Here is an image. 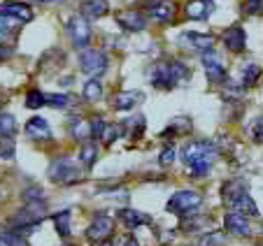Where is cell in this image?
Returning <instances> with one entry per match:
<instances>
[{
    "label": "cell",
    "instance_id": "1",
    "mask_svg": "<svg viewBox=\"0 0 263 246\" xmlns=\"http://www.w3.org/2000/svg\"><path fill=\"white\" fill-rule=\"evenodd\" d=\"M182 158L194 177H205L212 168V162L217 160V147L205 139H194V142L184 144Z\"/></svg>",
    "mask_w": 263,
    "mask_h": 246
},
{
    "label": "cell",
    "instance_id": "2",
    "mask_svg": "<svg viewBox=\"0 0 263 246\" xmlns=\"http://www.w3.org/2000/svg\"><path fill=\"white\" fill-rule=\"evenodd\" d=\"M189 77V68L182 60H161L149 68V81L161 91H170Z\"/></svg>",
    "mask_w": 263,
    "mask_h": 246
},
{
    "label": "cell",
    "instance_id": "3",
    "mask_svg": "<svg viewBox=\"0 0 263 246\" xmlns=\"http://www.w3.org/2000/svg\"><path fill=\"white\" fill-rule=\"evenodd\" d=\"M49 179L59 186H74L82 181V168L74 165L70 158H59L49 165Z\"/></svg>",
    "mask_w": 263,
    "mask_h": 246
},
{
    "label": "cell",
    "instance_id": "4",
    "mask_svg": "<svg viewBox=\"0 0 263 246\" xmlns=\"http://www.w3.org/2000/svg\"><path fill=\"white\" fill-rule=\"evenodd\" d=\"M200 202H203L200 193H196V191H177L168 200L165 209L173 212V214H191V212H196V209L200 207Z\"/></svg>",
    "mask_w": 263,
    "mask_h": 246
},
{
    "label": "cell",
    "instance_id": "5",
    "mask_svg": "<svg viewBox=\"0 0 263 246\" xmlns=\"http://www.w3.org/2000/svg\"><path fill=\"white\" fill-rule=\"evenodd\" d=\"M142 14H144V19H152L156 24H168V21L175 19L177 7L170 0H152V3H144Z\"/></svg>",
    "mask_w": 263,
    "mask_h": 246
},
{
    "label": "cell",
    "instance_id": "6",
    "mask_svg": "<svg viewBox=\"0 0 263 246\" xmlns=\"http://www.w3.org/2000/svg\"><path fill=\"white\" fill-rule=\"evenodd\" d=\"M68 33L77 49H86V45H89V39H91V26H89V21H86V16H82V14L70 16Z\"/></svg>",
    "mask_w": 263,
    "mask_h": 246
},
{
    "label": "cell",
    "instance_id": "7",
    "mask_svg": "<svg viewBox=\"0 0 263 246\" xmlns=\"http://www.w3.org/2000/svg\"><path fill=\"white\" fill-rule=\"evenodd\" d=\"M80 68L86 74L96 77V74H103L107 70V56L98 49H82L80 54Z\"/></svg>",
    "mask_w": 263,
    "mask_h": 246
},
{
    "label": "cell",
    "instance_id": "8",
    "mask_svg": "<svg viewBox=\"0 0 263 246\" xmlns=\"http://www.w3.org/2000/svg\"><path fill=\"white\" fill-rule=\"evenodd\" d=\"M117 24H119L124 30H128V33H142L144 26H147V19H144L142 10L128 7V10L117 12Z\"/></svg>",
    "mask_w": 263,
    "mask_h": 246
},
{
    "label": "cell",
    "instance_id": "9",
    "mask_svg": "<svg viewBox=\"0 0 263 246\" xmlns=\"http://www.w3.org/2000/svg\"><path fill=\"white\" fill-rule=\"evenodd\" d=\"M203 68H205V72H208V79L210 81H214V84H223V81L229 79L221 58H219V54H214L212 49L203 51Z\"/></svg>",
    "mask_w": 263,
    "mask_h": 246
},
{
    "label": "cell",
    "instance_id": "10",
    "mask_svg": "<svg viewBox=\"0 0 263 246\" xmlns=\"http://www.w3.org/2000/svg\"><path fill=\"white\" fill-rule=\"evenodd\" d=\"M112 230H115V221H112V218L96 216L93 223L86 228V239L89 241H103V239H107V237L112 235Z\"/></svg>",
    "mask_w": 263,
    "mask_h": 246
},
{
    "label": "cell",
    "instance_id": "11",
    "mask_svg": "<svg viewBox=\"0 0 263 246\" xmlns=\"http://www.w3.org/2000/svg\"><path fill=\"white\" fill-rule=\"evenodd\" d=\"M221 42L226 45L229 51L240 54V51H245V47H247V35H245V30L240 28V26H231V28L223 30Z\"/></svg>",
    "mask_w": 263,
    "mask_h": 246
},
{
    "label": "cell",
    "instance_id": "12",
    "mask_svg": "<svg viewBox=\"0 0 263 246\" xmlns=\"http://www.w3.org/2000/svg\"><path fill=\"white\" fill-rule=\"evenodd\" d=\"M0 14L7 16V19H16V21H30L33 19V10L26 3H19V0H7L0 5Z\"/></svg>",
    "mask_w": 263,
    "mask_h": 246
},
{
    "label": "cell",
    "instance_id": "13",
    "mask_svg": "<svg viewBox=\"0 0 263 246\" xmlns=\"http://www.w3.org/2000/svg\"><path fill=\"white\" fill-rule=\"evenodd\" d=\"M212 10H214V0H189V3L184 5V14L194 21L208 19Z\"/></svg>",
    "mask_w": 263,
    "mask_h": 246
},
{
    "label": "cell",
    "instance_id": "14",
    "mask_svg": "<svg viewBox=\"0 0 263 246\" xmlns=\"http://www.w3.org/2000/svg\"><path fill=\"white\" fill-rule=\"evenodd\" d=\"M223 225H226L229 232H233V235H238V237H247L249 232H252L247 216H242V214H238V212L226 214V216H223Z\"/></svg>",
    "mask_w": 263,
    "mask_h": 246
},
{
    "label": "cell",
    "instance_id": "15",
    "mask_svg": "<svg viewBox=\"0 0 263 246\" xmlns=\"http://www.w3.org/2000/svg\"><path fill=\"white\" fill-rule=\"evenodd\" d=\"M182 42L194 51H210L214 47V37L208 33H184Z\"/></svg>",
    "mask_w": 263,
    "mask_h": 246
},
{
    "label": "cell",
    "instance_id": "16",
    "mask_svg": "<svg viewBox=\"0 0 263 246\" xmlns=\"http://www.w3.org/2000/svg\"><path fill=\"white\" fill-rule=\"evenodd\" d=\"M109 12V3L107 0H82L80 3V14L89 16V19H100Z\"/></svg>",
    "mask_w": 263,
    "mask_h": 246
},
{
    "label": "cell",
    "instance_id": "17",
    "mask_svg": "<svg viewBox=\"0 0 263 246\" xmlns=\"http://www.w3.org/2000/svg\"><path fill=\"white\" fill-rule=\"evenodd\" d=\"M26 135H28L30 139H49L51 128L42 116H33L28 123H26Z\"/></svg>",
    "mask_w": 263,
    "mask_h": 246
},
{
    "label": "cell",
    "instance_id": "18",
    "mask_svg": "<svg viewBox=\"0 0 263 246\" xmlns=\"http://www.w3.org/2000/svg\"><path fill=\"white\" fill-rule=\"evenodd\" d=\"M229 207H231V212H238V214H242V216H258V207H256V202L252 200L249 193L238 195Z\"/></svg>",
    "mask_w": 263,
    "mask_h": 246
},
{
    "label": "cell",
    "instance_id": "19",
    "mask_svg": "<svg viewBox=\"0 0 263 246\" xmlns=\"http://www.w3.org/2000/svg\"><path fill=\"white\" fill-rule=\"evenodd\" d=\"M144 95L140 93V91H121V93L115 95V109H119V112H128V109H133L135 105L142 102Z\"/></svg>",
    "mask_w": 263,
    "mask_h": 246
},
{
    "label": "cell",
    "instance_id": "20",
    "mask_svg": "<svg viewBox=\"0 0 263 246\" xmlns=\"http://www.w3.org/2000/svg\"><path fill=\"white\" fill-rule=\"evenodd\" d=\"M119 221L124 223L126 228H140V225H147L152 218L147 214L138 212V209H119Z\"/></svg>",
    "mask_w": 263,
    "mask_h": 246
},
{
    "label": "cell",
    "instance_id": "21",
    "mask_svg": "<svg viewBox=\"0 0 263 246\" xmlns=\"http://www.w3.org/2000/svg\"><path fill=\"white\" fill-rule=\"evenodd\" d=\"M242 193H247V183L242 181V179H233V181H226L221 188V197L226 204H231V202L235 200L238 195H242Z\"/></svg>",
    "mask_w": 263,
    "mask_h": 246
},
{
    "label": "cell",
    "instance_id": "22",
    "mask_svg": "<svg viewBox=\"0 0 263 246\" xmlns=\"http://www.w3.org/2000/svg\"><path fill=\"white\" fill-rule=\"evenodd\" d=\"M258 77H261V68L254 63H247L242 68V77H240V86L242 89H247V86H254L258 81Z\"/></svg>",
    "mask_w": 263,
    "mask_h": 246
},
{
    "label": "cell",
    "instance_id": "23",
    "mask_svg": "<svg viewBox=\"0 0 263 246\" xmlns=\"http://www.w3.org/2000/svg\"><path fill=\"white\" fill-rule=\"evenodd\" d=\"M77 100L72 98V95L68 93H49L45 95V105H49V107H56V109H65L70 107V105H74Z\"/></svg>",
    "mask_w": 263,
    "mask_h": 246
},
{
    "label": "cell",
    "instance_id": "24",
    "mask_svg": "<svg viewBox=\"0 0 263 246\" xmlns=\"http://www.w3.org/2000/svg\"><path fill=\"white\" fill-rule=\"evenodd\" d=\"M96 158H98V147L91 142H84L80 147V162L84 165V168H93Z\"/></svg>",
    "mask_w": 263,
    "mask_h": 246
},
{
    "label": "cell",
    "instance_id": "25",
    "mask_svg": "<svg viewBox=\"0 0 263 246\" xmlns=\"http://www.w3.org/2000/svg\"><path fill=\"white\" fill-rule=\"evenodd\" d=\"M70 135H72L74 139H89L91 137V123L89 121H82V118H77V121L70 123Z\"/></svg>",
    "mask_w": 263,
    "mask_h": 246
},
{
    "label": "cell",
    "instance_id": "26",
    "mask_svg": "<svg viewBox=\"0 0 263 246\" xmlns=\"http://www.w3.org/2000/svg\"><path fill=\"white\" fill-rule=\"evenodd\" d=\"M189 128H191V121L189 118H175L173 123L168 126V130H163L161 133V137H170V135H182V133H189Z\"/></svg>",
    "mask_w": 263,
    "mask_h": 246
},
{
    "label": "cell",
    "instance_id": "27",
    "mask_svg": "<svg viewBox=\"0 0 263 246\" xmlns=\"http://www.w3.org/2000/svg\"><path fill=\"white\" fill-rule=\"evenodd\" d=\"M54 228L56 232H59L63 239H68L70 237V212H59L54 216Z\"/></svg>",
    "mask_w": 263,
    "mask_h": 246
},
{
    "label": "cell",
    "instance_id": "28",
    "mask_svg": "<svg viewBox=\"0 0 263 246\" xmlns=\"http://www.w3.org/2000/svg\"><path fill=\"white\" fill-rule=\"evenodd\" d=\"M16 133V118L12 114H0V137H12Z\"/></svg>",
    "mask_w": 263,
    "mask_h": 246
},
{
    "label": "cell",
    "instance_id": "29",
    "mask_svg": "<svg viewBox=\"0 0 263 246\" xmlns=\"http://www.w3.org/2000/svg\"><path fill=\"white\" fill-rule=\"evenodd\" d=\"M100 95H103V84H100V79H89L84 84V98L86 100H100Z\"/></svg>",
    "mask_w": 263,
    "mask_h": 246
},
{
    "label": "cell",
    "instance_id": "30",
    "mask_svg": "<svg viewBox=\"0 0 263 246\" xmlns=\"http://www.w3.org/2000/svg\"><path fill=\"white\" fill-rule=\"evenodd\" d=\"M45 105V93H40L37 89H30L26 93V107L28 109H40Z\"/></svg>",
    "mask_w": 263,
    "mask_h": 246
},
{
    "label": "cell",
    "instance_id": "31",
    "mask_svg": "<svg viewBox=\"0 0 263 246\" xmlns=\"http://www.w3.org/2000/svg\"><path fill=\"white\" fill-rule=\"evenodd\" d=\"M119 135H121V128L117 126V123H105V130H103V135H100V139H103V144L109 147Z\"/></svg>",
    "mask_w": 263,
    "mask_h": 246
},
{
    "label": "cell",
    "instance_id": "32",
    "mask_svg": "<svg viewBox=\"0 0 263 246\" xmlns=\"http://www.w3.org/2000/svg\"><path fill=\"white\" fill-rule=\"evenodd\" d=\"M242 12L247 16L263 14V0H245V3H242Z\"/></svg>",
    "mask_w": 263,
    "mask_h": 246
},
{
    "label": "cell",
    "instance_id": "33",
    "mask_svg": "<svg viewBox=\"0 0 263 246\" xmlns=\"http://www.w3.org/2000/svg\"><path fill=\"white\" fill-rule=\"evenodd\" d=\"M0 239H3V244H5V246H28V241H26V237L16 235V232H12V230H7L5 235L0 237Z\"/></svg>",
    "mask_w": 263,
    "mask_h": 246
},
{
    "label": "cell",
    "instance_id": "34",
    "mask_svg": "<svg viewBox=\"0 0 263 246\" xmlns=\"http://www.w3.org/2000/svg\"><path fill=\"white\" fill-rule=\"evenodd\" d=\"M223 244V235L221 232H208L198 239V246H221Z\"/></svg>",
    "mask_w": 263,
    "mask_h": 246
},
{
    "label": "cell",
    "instance_id": "35",
    "mask_svg": "<svg viewBox=\"0 0 263 246\" xmlns=\"http://www.w3.org/2000/svg\"><path fill=\"white\" fill-rule=\"evenodd\" d=\"M0 158H5V160L14 158V142H12V137H0Z\"/></svg>",
    "mask_w": 263,
    "mask_h": 246
},
{
    "label": "cell",
    "instance_id": "36",
    "mask_svg": "<svg viewBox=\"0 0 263 246\" xmlns=\"http://www.w3.org/2000/svg\"><path fill=\"white\" fill-rule=\"evenodd\" d=\"M249 133H252V139L258 144H263V116L254 118L252 126H249Z\"/></svg>",
    "mask_w": 263,
    "mask_h": 246
},
{
    "label": "cell",
    "instance_id": "37",
    "mask_svg": "<svg viewBox=\"0 0 263 246\" xmlns=\"http://www.w3.org/2000/svg\"><path fill=\"white\" fill-rule=\"evenodd\" d=\"M175 156H177V149H175V144H168V147L161 151L159 156V162L163 165V168H168L170 162H175Z\"/></svg>",
    "mask_w": 263,
    "mask_h": 246
},
{
    "label": "cell",
    "instance_id": "38",
    "mask_svg": "<svg viewBox=\"0 0 263 246\" xmlns=\"http://www.w3.org/2000/svg\"><path fill=\"white\" fill-rule=\"evenodd\" d=\"M24 200H26V202L45 200V193H42L37 186H30V188H26V191H24Z\"/></svg>",
    "mask_w": 263,
    "mask_h": 246
},
{
    "label": "cell",
    "instance_id": "39",
    "mask_svg": "<svg viewBox=\"0 0 263 246\" xmlns=\"http://www.w3.org/2000/svg\"><path fill=\"white\" fill-rule=\"evenodd\" d=\"M91 137H96V139H100V135H103V130H105V121L100 116H96V118H91Z\"/></svg>",
    "mask_w": 263,
    "mask_h": 246
},
{
    "label": "cell",
    "instance_id": "40",
    "mask_svg": "<svg viewBox=\"0 0 263 246\" xmlns=\"http://www.w3.org/2000/svg\"><path fill=\"white\" fill-rule=\"evenodd\" d=\"M203 223H205L203 218H184L182 225H179V228H182L184 232H194V230H198V228L203 225Z\"/></svg>",
    "mask_w": 263,
    "mask_h": 246
},
{
    "label": "cell",
    "instance_id": "41",
    "mask_svg": "<svg viewBox=\"0 0 263 246\" xmlns=\"http://www.w3.org/2000/svg\"><path fill=\"white\" fill-rule=\"evenodd\" d=\"M121 246H140L138 239H133V237H121Z\"/></svg>",
    "mask_w": 263,
    "mask_h": 246
},
{
    "label": "cell",
    "instance_id": "42",
    "mask_svg": "<svg viewBox=\"0 0 263 246\" xmlns=\"http://www.w3.org/2000/svg\"><path fill=\"white\" fill-rule=\"evenodd\" d=\"M10 54H12V51H10V47H3V45H0V60L10 58Z\"/></svg>",
    "mask_w": 263,
    "mask_h": 246
},
{
    "label": "cell",
    "instance_id": "43",
    "mask_svg": "<svg viewBox=\"0 0 263 246\" xmlns=\"http://www.w3.org/2000/svg\"><path fill=\"white\" fill-rule=\"evenodd\" d=\"M35 3H45V5H51V3H59V0H35Z\"/></svg>",
    "mask_w": 263,
    "mask_h": 246
},
{
    "label": "cell",
    "instance_id": "44",
    "mask_svg": "<svg viewBox=\"0 0 263 246\" xmlns=\"http://www.w3.org/2000/svg\"><path fill=\"white\" fill-rule=\"evenodd\" d=\"M100 246H115V244H112V239H103V244Z\"/></svg>",
    "mask_w": 263,
    "mask_h": 246
},
{
    "label": "cell",
    "instance_id": "45",
    "mask_svg": "<svg viewBox=\"0 0 263 246\" xmlns=\"http://www.w3.org/2000/svg\"><path fill=\"white\" fill-rule=\"evenodd\" d=\"M0 39H5V37H3V35H0Z\"/></svg>",
    "mask_w": 263,
    "mask_h": 246
},
{
    "label": "cell",
    "instance_id": "46",
    "mask_svg": "<svg viewBox=\"0 0 263 246\" xmlns=\"http://www.w3.org/2000/svg\"><path fill=\"white\" fill-rule=\"evenodd\" d=\"M0 109H3V102H0Z\"/></svg>",
    "mask_w": 263,
    "mask_h": 246
}]
</instances>
